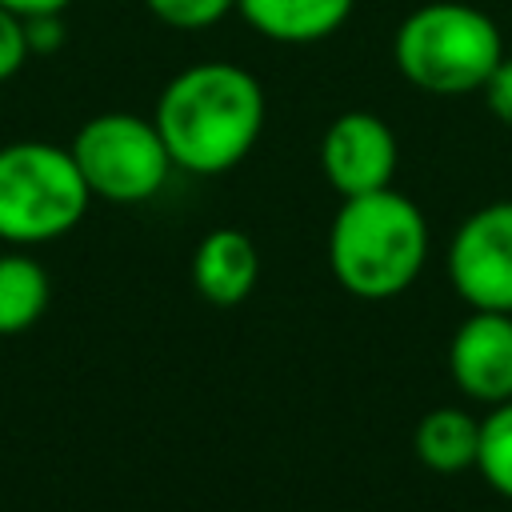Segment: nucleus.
<instances>
[{
	"instance_id": "423d86ee",
	"label": "nucleus",
	"mask_w": 512,
	"mask_h": 512,
	"mask_svg": "<svg viewBox=\"0 0 512 512\" xmlns=\"http://www.w3.org/2000/svg\"><path fill=\"white\" fill-rule=\"evenodd\" d=\"M448 280L472 308L512 312V200L464 216L448 244Z\"/></svg>"
},
{
	"instance_id": "0eeeda50",
	"label": "nucleus",
	"mask_w": 512,
	"mask_h": 512,
	"mask_svg": "<svg viewBox=\"0 0 512 512\" xmlns=\"http://www.w3.org/2000/svg\"><path fill=\"white\" fill-rule=\"evenodd\" d=\"M396 160H400L396 136L376 112L352 108V112H340L324 128L320 168L340 196H364V192L392 188Z\"/></svg>"
},
{
	"instance_id": "f257e3e1",
	"label": "nucleus",
	"mask_w": 512,
	"mask_h": 512,
	"mask_svg": "<svg viewBox=\"0 0 512 512\" xmlns=\"http://www.w3.org/2000/svg\"><path fill=\"white\" fill-rule=\"evenodd\" d=\"M152 120L176 168L220 176L256 148L264 132V88L240 64L200 60L164 84Z\"/></svg>"
},
{
	"instance_id": "39448f33",
	"label": "nucleus",
	"mask_w": 512,
	"mask_h": 512,
	"mask_svg": "<svg viewBox=\"0 0 512 512\" xmlns=\"http://www.w3.org/2000/svg\"><path fill=\"white\" fill-rule=\"evenodd\" d=\"M68 152L88 192L112 204L152 200L176 168L156 120H144L136 112H100L84 120Z\"/></svg>"
},
{
	"instance_id": "f3484780",
	"label": "nucleus",
	"mask_w": 512,
	"mask_h": 512,
	"mask_svg": "<svg viewBox=\"0 0 512 512\" xmlns=\"http://www.w3.org/2000/svg\"><path fill=\"white\" fill-rule=\"evenodd\" d=\"M480 92H484L492 116L512 128V56H504V60L492 68V76H488V84H484Z\"/></svg>"
},
{
	"instance_id": "f03ea898",
	"label": "nucleus",
	"mask_w": 512,
	"mask_h": 512,
	"mask_svg": "<svg viewBox=\"0 0 512 512\" xmlns=\"http://www.w3.org/2000/svg\"><path fill=\"white\" fill-rule=\"evenodd\" d=\"M428 260V220L396 188L344 196L332 232L328 264L336 284L360 300H392L412 288Z\"/></svg>"
},
{
	"instance_id": "6e6552de",
	"label": "nucleus",
	"mask_w": 512,
	"mask_h": 512,
	"mask_svg": "<svg viewBox=\"0 0 512 512\" xmlns=\"http://www.w3.org/2000/svg\"><path fill=\"white\" fill-rule=\"evenodd\" d=\"M448 372L480 404L512 400V312L472 308L448 344Z\"/></svg>"
},
{
	"instance_id": "7ed1b4c3",
	"label": "nucleus",
	"mask_w": 512,
	"mask_h": 512,
	"mask_svg": "<svg viewBox=\"0 0 512 512\" xmlns=\"http://www.w3.org/2000/svg\"><path fill=\"white\" fill-rule=\"evenodd\" d=\"M392 60L400 76L432 96L480 92L492 68L504 60V36L496 20L464 0H432L412 8L396 36Z\"/></svg>"
},
{
	"instance_id": "ddd939ff",
	"label": "nucleus",
	"mask_w": 512,
	"mask_h": 512,
	"mask_svg": "<svg viewBox=\"0 0 512 512\" xmlns=\"http://www.w3.org/2000/svg\"><path fill=\"white\" fill-rule=\"evenodd\" d=\"M476 468L500 496L512 500V400L492 404V412L480 420Z\"/></svg>"
},
{
	"instance_id": "2eb2a0df",
	"label": "nucleus",
	"mask_w": 512,
	"mask_h": 512,
	"mask_svg": "<svg viewBox=\"0 0 512 512\" xmlns=\"http://www.w3.org/2000/svg\"><path fill=\"white\" fill-rule=\"evenodd\" d=\"M28 56L32 52H28V36H24V16H16L0 4V84L12 80Z\"/></svg>"
},
{
	"instance_id": "9b49d317",
	"label": "nucleus",
	"mask_w": 512,
	"mask_h": 512,
	"mask_svg": "<svg viewBox=\"0 0 512 512\" xmlns=\"http://www.w3.org/2000/svg\"><path fill=\"white\" fill-rule=\"evenodd\" d=\"M412 448L420 464L432 472H464L476 464L480 420L468 416L464 408H432L428 416H420Z\"/></svg>"
},
{
	"instance_id": "dca6fc26",
	"label": "nucleus",
	"mask_w": 512,
	"mask_h": 512,
	"mask_svg": "<svg viewBox=\"0 0 512 512\" xmlns=\"http://www.w3.org/2000/svg\"><path fill=\"white\" fill-rule=\"evenodd\" d=\"M24 36H28V52H32V56H48V52L64 48L68 28H64V16H60V12L24 16Z\"/></svg>"
},
{
	"instance_id": "4468645a",
	"label": "nucleus",
	"mask_w": 512,
	"mask_h": 512,
	"mask_svg": "<svg viewBox=\"0 0 512 512\" xmlns=\"http://www.w3.org/2000/svg\"><path fill=\"white\" fill-rule=\"evenodd\" d=\"M144 4L160 24L180 28V32L212 28L236 8V0H144Z\"/></svg>"
},
{
	"instance_id": "1a4fd4ad",
	"label": "nucleus",
	"mask_w": 512,
	"mask_h": 512,
	"mask_svg": "<svg viewBox=\"0 0 512 512\" xmlns=\"http://www.w3.org/2000/svg\"><path fill=\"white\" fill-rule=\"evenodd\" d=\"M260 276V252L248 232L240 228H212L192 256V284L204 300L232 308L248 300Z\"/></svg>"
},
{
	"instance_id": "a211bd4d",
	"label": "nucleus",
	"mask_w": 512,
	"mask_h": 512,
	"mask_svg": "<svg viewBox=\"0 0 512 512\" xmlns=\"http://www.w3.org/2000/svg\"><path fill=\"white\" fill-rule=\"evenodd\" d=\"M0 4L16 16H48V12H64L72 0H0Z\"/></svg>"
},
{
	"instance_id": "20e7f679",
	"label": "nucleus",
	"mask_w": 512,
	"mask_h": 512,
	"mask_svg": "<svg viewBox=\"0 0 512 512\" xmlns=\"http://www.w3.org/2000/svg\"><path fill=\"white\" fill-rule=\"evenodd\" d=\"M88 200L92 192L68 148L44 140H16L0 148V240H56L80 224Z\"/></svg>"
},
{
	"instance_id": "f8f14e48",
	"label": "nucleus",
	"mask_w": 512,
	"mask_h": 512,
	"mask_svg": "<svg viewBox=\"0 0 512 512\" xmlns=\"http://www.w3.org/2000/svg\"><path fill=\"white\" fill-rule=\"evenodd\" d=\"M48 272L32 256H0V336L28 332L48 308Z\"/></svg>"
},
{
	"instance_id": "9d476101",
	"label": "nucleus",
	"mask_w": 512,
	"mask_h": 512,
	"mask_svg": "<svg viewBox=\"0 0 512 512\" xmlns=\"http://www.w3.org/2000/svg\"><path fill=\"white\" fill-rule=\"evenodd\" d=\"M356 0H236L248 28L276 44H316L344 28Z\"/></svg>"
}]
</instances>
